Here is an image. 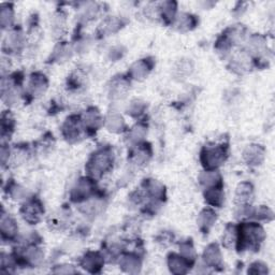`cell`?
Masks as SVG:
<instances>
[{
	"label": "cell",
	"instance_id": "obj_1",
	"mask_svg": "<svg viewBox=\"0 0 275 275\" xmlns=\"http://www.w3.org/2000/svg\"><path fill=\"white\" fill-rule=\"evenodd\" d=\"M263 228L256 222L243 223L238 230V243L242 248H257L264 240Z\"/></svg>",
	"mask_w": 275,
	"mask_h": 275
},
{
	"label": "cell",
	"instance_id": "obj_2",
	"mask_svg": "<svg viewBox=\"0 0 275 275\" xmlns=\"http://www.w3.org/2000/svg\"><path fill=\"white\" fill-rule=\"evenodd\" d=\"M114 156L110 149H102L95 153L87 165V171L91 177H99L113 166Z\"/></svg>",
	"mask_w": 275,
	"mask_h": 275
},
{
	"label": "cell",
	"instance_id": "obj_3",
	"mask_svg": "<svg viewBox=\"0 0 275 275\" xmlns=\"http://www.w3.org/2000/svg\"><path fill=\"white\" fill-rule=\"evenodd\" d=\"M227 151L226 148L219 146H208L204 148L201 153V162L208 170H215L221 166L226 160Z\"/></svg>",
	"mask_w": 275,
	"mask_h": 275
},
{
	"label": "cell",
	"instance_id": "obj_4",
	"mask_svg": "<svg viewBox=\"0 0 275 275\" xmlns=\"http://www.w3.org/2000/svg\"><path fill=\"white\" fill-rule=\"evenodd\" d=\"M95 191V184L91 178L83 177L79 179L71 192V199L75 202H82L88 200V198Z\"/></svg>",
	"mask_w": 275,
	"mask_h": 275
},
{
	"label": "cell",
	"instance_id": "obj_5",
	"mask_svg": "<svg viewBox=\"0 0 275 275\" xmlns=\"http://www.w3.org/2000/svg\"><path fill=\"white\" fill-rule=\"evenodd\" d=\"M43 212H44L43 206L38 200H30L27 203H25L21 211L23 218L31 225L40 221Z\"/></svg>",
	"mask_w": 275,
	"mask_h": 275
},
{
	"label": "cell",
	"instance_id": "obj_6",
	"mask_svg": "<svg viewBox=\"0 0 275 275\" xmlns=\"http://www.w3.org/2000/svg\"><path fill=\"white\" fill-rule=\"evenodd\" d=\"M82 119L76 116L69 117L63 127L64 136L68 141H76L81 136L82 133Z\"/></svg>",
	"mask_w": 275,
	"mask_h": 275
},
{
	"label": "cell",
	"instance_id": "obj_7",
	"mask_svg": "<svg viewBox=\"0 0 275 275\" xmlns=\"http://www.w3.org/2000/svg\"><path fill=\"white\" fill-rule=\"evenodd\" d=\"M105 264V257L99 253L88 252L85 254L81 260V265L84 270L90 273L99 272Z\"/></svg>",
	"mask_w": 275,
	"mask_h": 275
},
{
	"label": "cell",
	"instance_id": "obj_8",
	"mask_svg": "<svg viewBox=\"0 0 275 275\" xmlns=\"http://www.w3.org/2000/svg\"><path fill=\"white\" fill-rule=\"evenodd\" d=\"M202 260L208 268H217L221 265V253L217 244H210L204 249Z\"/></svg>",
	"mask_w": 275,
	"mask_h": 275
},
{
	"label": "cell",
	"instance_id": "obj_9",
	"mask_svg": "<svg viewBox=\"0 0 275 275\" xmlns=\"http://www.w3.org/2000/svg\"><path fill=\"white\" fill-rule=\"evenodd\" d=\"M253 192L254 189L251 183L243 182L239 184L236 193V202L238 204V208H246V206H249L253 199Z\"/></svg>",
	"mask_w": 275,
	"mask_h": 275
},
{
	"label": "cell",
	"instance_id": "obj_10",
	"mask_svg": "<svg viewBox=\"0 0 275 275\" xmlns=\"http://www.w3.org/2000/svg\"><path fill=\"white\" fill-rule=\"evenodd\" d=\"M244 160L251 166H259L264 159V149L261 145H248L243 153Z\"/></svg>",
	"mask_w": 275,
	"mask_h": 275
},
{
	"label": "cell",
	"instance_id": "obj_11",
	"mask_svg": "<svg viewBox=\"0 0 275 275\" xmlns=\"http://www.w3.org/2000/svg\"><path fill=\"white\" fill-rule=\"evenodd\" d=\"M168 266L173 274H186L189 271V261L183 256L171 254L168 258Z\"/></svg>",
	"mask_w": 275,
	"mask_h": 275
},
{
	"label": "cell",
	"instance_id": "obj_12",
	"mask_svg": "<svg viewBox=\"0 0 275 275\" xmlns=\"http://www.w3.org/2000/svg\"><path fill=\"white\" fill-rule=\"evenodd\" d=\"M119 266L127 273L135 274L141 270V261L136 255L127 254L119 258Z\"/></svg>",
	"mask_w": 275,
	"mask_h": 275
},
{
	"label": "cell",
	"instance_id": "obj_13",
	"mask_svg": "<svg viewBox=\"0 0 275 275\" xmlns=\"http://www.w3.org/2000/svg\"><path fill=\"white\" fill-rule=\"evenodd\" d=\"M152 66L150 65L149 60L146 59H141L135 62L130 69H129V74L132 77V79L136 80V81H141L143 79H145L148 74L151 71Z\"/></svg>",
	"mask_w": 275,
	"mask_h": 275
},
{
	"label": "cell",
	"instance_id": "obj_14",
	"mask_svg": "<svg viewBox=\"0 0 275 275\" xmlns=\"http://www.w3.org/2000/svg\"><path fill=\"white\" fill-rule=\"evenodd\" d=\"M0 229H2V235L4 239H13L17 234V225L15 220L9 216V215L5 214V212L2 215V220H0Z\"/></svg>",
	"mask_w": 275,
	"mask_h": 275
},
{
	"label": "cell",
	"instance_id": "obj_15",
	"mask_svg": "<svg viewBox=\"0 0 275 275\" xmlns=\"http://www.w3.org/2000/svg\"><path fill=\"white\" fill-rule=\"evenodd\" d=\"M200 183L205 188H212V187H220L221 185V176L219 172L215 170H206L203 171L199 176Z\"/></svg>",
	"mask_w": 275,
	"mask_h": 275
},
{
	"label": "cell",
	"instance_id": "obj_16",
	"mask_svg": "<svg viewBox=\"0 0 275 275\" xmlns=\"http://www.w3.org/2000/svg\"><path fill=\"white\" fill-rule=\"evenodd\" d=\"M82 122L85 128L87 127L89 129H97L102 123V118L99 111L96 108H89L84 113Z\"/></svg>",
	"mask_w": 275,
	"mask_h": 275
},
{
	"label": "cell",
	"instance_id": "obj_17",
	"mask_svg": "<svg viewBox=\"0 0 275 275\" xmlns=\"http://www.w3.org/2000/svg\"><path fill=\"white\" fill-rule=\"evenodd\" d=\"M204 197L206 202L213 206H217V208H220L225 200V195H223L221 187L206 188Z\"/></svg>",
	"mask_w": 275,
	"mask_h": 275
},
{
	"label": "cell",
	"instance_id": "obj_18",
	"mask_svg": "<svg viewBox=\"0 0 275 275\" xmlns=\"http://www.w3.org/2000/svg\"><path fill=\"white\" fill-rule=\"evenodd\" d=\"M129 83L125 79H114L110 86V96L113 99H120L126 96Z\"/></svg>",
	"mask_w": 275,
	"mask_h": 275
},
{
	"label": "cell",
	"instance_id": "obj_19",
	"mask_svg": "<svg viewBox=\"0 0 275 275\" xmlns=\"http://www.w3.org/2000/svg\"><path fill=\"white\" fill-rule=\"evenodd\" d=\"M216 221V213L211 209L203 210L198 217V225L204 232H208Z\"/></svg>",
	"mask_w": 275,
	"mask_h": 275
},
{
	"label": "cell",
	"instance_id": "obj_20",
	"mask_svg": "<svg viewBox=\"0 0 275 275\" xmlns=\"http://www.w3.org/2000/svg\"><path fill=\"white\" fill-rule=\"evenodd\" d=\"M23 257H24L25 261L27 262L28 264H30L32 266H37L43 261L44 254H43V252L41 251L40 248H38L36 246H28L27 248L25 249Z\"/></svg>",
	"mask_w": 275,
	"mask_h": 275
},
{
	"label": "cell",
	"instance_id": "obj_21",
	"mask_svg": "<svg viewBox=\"0 0 275 275\" xmlns=\"http://www.w3.org/2000/svg\"><path fill=\"white\" fill-rule=\"evenodd\" d=\"M105 125L109 131L114 133L122 132L125 128L124 118L117 113H110L106 118Z\"/></svg>",
	"mask_w": 275,
	"mask_h": 275
},
{
	"label": "cell",
	"instance_id": "obj_22",
	"mask_svg": "<svg viewBox=\"0 0 275 275\" xmlns=\"http://www.w3.org/2000/svg\"><path fill=\"white\" fill-rule=\"evenodd\" d=\"M29 87L33 96H40L48 88V81L44 75L34 74L31 76Z\"/></svg>",
	"mask_w": 275,
	"mask_h": 275
},
{
	"label": "cell",
	"instance_id": "obj_23",
	"mask_svg": "<svg viewBox=\"0 0 275 275\" xmlns=\"http://www.w3.org/2000/svg\"><path fill=\"white\" fill-rule=\"evenodd\" d=\"M131 162L136 167H142L148 165V162L151 158V151L148 148H142L139 146L136 148L131 154Z\"/></svg>",
	"mask_w": 275,
	"mask_h": 275
},
{
	"label": "cell",
	"instance_id": "obj_24",
	"mask_svg": "<svg viewBox=\"0 0 275 275\" xmlns=\"http://www.w3.org/2000/svg\"><path fill=\"white\" fill-rule=\"evenodd\" d=\"M145 189L149 193L150 197H152L156 201L160 200L165 196V187H163L161 183L155 179H149L145 184Z\"/></svg>",
	"mask_w": 275,
	"mask_h": 275
},
{
	"label": "cell",
	"instance_id": "obj_25",
	"mask_svg": "<svg viewBox=\"0 0 275 275\" xmlns=\"http://www.w3.org/2000/svg\"><path fill=\"white\" fill-rule=\"evenodd\" d=\"M238 243V229L229 225L226 230L225 234L222 236V245L227 248H232Z\"/></svg>",
	"mask_w": 275,
	"mask_h": 275
},
{
	"label": "cell",
	"instance_id": "obj_26",
	"mask_svg": "<svg viewBox=\"0 0 275 275\" xmlns=\"http://www.w3.org/2000/svg\"><path fill=\"white\" fill-rule=\"evenodd\" d=\"M146 135V127L139 124L131 128V130L128 132V140L131 143L139 144L141 141L144 140Z\"/></svg>",
	"mask_w": 275,
	"mask_h": 275
},
{
	"label": "cell",
	"instance_id": "obj_27",
	"mask_svg": "<svg viewBox=\"0 0 275 275\" xmlns=\"http://www.w3.org/2000/svg\"><path fill=\"white\" fill-rule=\"evenodd\" d=\"M14 20L13 9L9 5H4L2 7V11H0V23H2V27L9 28L12 25Z\"/></svg>",
	"mask_w": 275,
	"mask_h": 275
},
{
	"label": "cell",
	"instance_id": "obj_28",
	"mask_svg": "<svg viewBox=\"0 0 275 275\" xmlns=\"http://www.w3.org/2000/svg\"><path fill=\"white\" fill-rule=\"evenodd\" d=\"M175 25L179 30H191L196 25V20L193 15L189 14H180L178 17H176Z\"/></svg>",
	"mask_w": 275,
	"mask_h": 275
},
{
	"label": "cell",
	"instance_id": "obj_29",
	"mask_svg": "<svg viewBox=\"0 0 275 275\" xmlns=\"http://www.w3.org/2000/svg\"><path fill=\"white\" fill-rule=\"evenodd\" d=\"M175 7L176 5L171 2L161 4V6L158 8V11L162 19L167 22L173 20L174 14H175Z\"/></svg>",
	"mask_w": 275,
	"mask_h": 275
},
{
	"label": "cell",
	"instance_id": "obj_30",
	"mask_svg": "<svg viewBox=\"0 0 275 275\" xmlns=\"http://www.w3.org/2000/svg\"><path fill=\"white\" fill-rule=\"evenodd\" d=\"M264 48H265L264 39L260 36H253L248 41V49L252 51V53L255 54L261 53Z\"/></svg>",
	"mask_w": 275,
	"mask_h": 275
},
{
	"label": "cell",
	"instance_id": "obj_31",
	"mask_svg": "<svg viewBox=\"0 0 275 275\" xmlns=\"http://www.w3.org/2000/svg\"><path fill=\"white\" fill-rule=\"evenodd\" d=\"M145 110V103L141 100H133L130 102V105L128 106V113L132 115V116H138L143 113V111Z\"/></svg>",
	"mask_w": 275,
	"mask_h": 275
},
{
	"label": "cell",
	"instance_id": "obj_32",
	"mask_svg": "<svg viewBox=\"0 0 275 275\" xmlns=\"http://www.w3.org/2000/svg\"><path fill=\"white\" fill-rule=\"evenodd\" d=\"M179 251H180V256H183L188 261L193 260L196 256L194 246L191 242H183L179 245Z\"/></svg>",
	"mask_w": 275,
	"mask_h": 275
},
{
	"label": "cell",
	"instance_id": "obj_33",
	"mask_svg": "<svg viewBox=\"0 0 275 275\" xmlns=\"http://www.w3.org/2000/svg\"><path fill=\"white\" fill-rule=\"evenodd\" d=\"M252 214L257 219H261V220H270L273 218L272 211L268 208H265V206H260L259 209L256 210Z\"/></svg>",
	"mask_w": 275,
	"mask_h": 275
},
{
	"label": "cell",
	"instance_id": "obj_34",
	"mask_svg": "<svg viewBox=\"0 0 275 275\" xmlns=\"http://www.w3.org/2000/svg\"><path fill=\"white\" fill-rule=\"evenodd\" d=\"M70 54H71L70 48H69L68 45L63 44V45L58 47V48L55 50V52H54V57L60 62V59L63 60V59H65V58H68L69 56H70Z\"/></svg>",
	"mask_w": 275,
	"mask_h": 275
},
{
	"label": "cell",
	"instance_id": "obj_35",
	"mask_svg": "<svg viewBox=\"0 0 275 275\" xmlns=\"http://www.w3.org/2000/svg\"><path fill=\"white\" fill-rule=\"evenodd\" d=\"M248 273L251 274H266L268 273V268L262 262H255L248 269Z\"/></svg>",
	"mask_w": 275,
	"mask_h": 275
},
{
	"label": "cell",
	"instance_id": "obj_36",
	"mask_svg": "<svg viewBox=\"0 0 275 275\" xmlns=\"http://www.w3.org/2000/svg\"><path fill=\"white\" fill-rule=\"evenodd\" d=\"M56 19L53 22V25H52V28H53V31L56 32L57 34L63 33V30L65 29V19L62 15H57L55 16Z\"/></svg>",
	"mask_w": 275,
	"mask_h": 275
},
{
	"label": "cell",
	"instance_id": "obj_37",
	"mask_svg": "<svg viewBox=\"0 0 275 275\" xmlns=\"http://www.w3.org/2000/svg\"><path fill=\"white\" fill-rule=\"evenodd\" d=\"M192 70H193V67L191 66V63L189 62H180L178 66L176 67V72L180 76L189 74L192 72Z\"/></svg>",
	"mask_w": 275,
	"mask_h": 275
},
{
	"label": "cell",
	"instance_id": "obj_38",
	"mask_svg": "<svg viewBox=\"0 0 275 275\" xmlns=\"http://www.w3.org/2000/svg\"><path fill=\"white\" fill-rule=\"evenodd\" d=\"M10 195L13 199H22V198H24L26 195V191L19 185H14L13 187H11Z\"/></svg>",
	"mask_w": 275,
	"mask_h": 275
},
{
	"label": "cell",
	"instance_id": "obj_39",
	"mask_svg": "<svg viewBox=\"0 0 275 275\" xmlns=\"http://www.w3.org/2000/svg\"><path fill=\"white\" fill-rule=\"evenodd\" d=\"M53 272L57 273V274L76 273V271L73 269V266H71V265H59V266H56V268L53 270Z\"/></svg>",
	"mask_w": 275,
	"mask_h": 275
},
{
	"label": "cell",
	"instance_id": "obj_40",
	"mask_svg": "<svg viewBox=\"0 0 275 275\" xmlns=\"http://www.w3.org/2000/svg\"><path fill=\"white\" fill-rule=\"evenodd\" d=\"M105 31H108V32H113L115 31L116 29H118V26H119V22L116 20V19H113V20H110L108 21L105 25Z\"/></svg>",
	"mask_w": 275,
	"mask_h": 275
},
{
	"label": "cell",
	"instance_id": "obj_41",
	"mask_svg": "<svg viewBox=\"0 0 275 275\" xmlns=\"http://www.w3.org/2000/svg\"><path fill=\"white\" fill-rule=\"evenodd\" d=\"M0 157H2L3 166H5L7 161H9V157H10V150L6 148V145L2 146V151H0Z\"/></svg>",
	"mask_w": 275,
	"mask_h": 275
}]
</instances>
